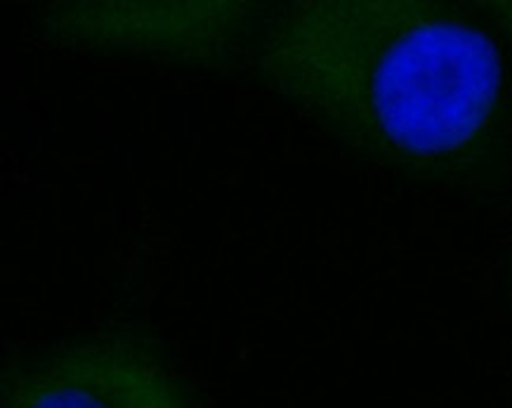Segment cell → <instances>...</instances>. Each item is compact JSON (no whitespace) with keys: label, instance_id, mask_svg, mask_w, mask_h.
<instances>
[{"label":"cell","instance_id":"277c9868","mask_svg":"<svg viewBox=\"0 0 512 408\" xmlns=\"http://www.w3.org/2000/svg\"><path fill=\"white\" fill-rule=\"evenodd\" d=\"M482 15L484 22L501 45L512 50V0H487V3H472Z\"/></svg>","mask_w":512,"mask_h":408},{"label":"cell","instance_id":"5b68a950","mask_svg":"<svg viewBox=\"0 0 512 408\" xmlns=\"http://www.w3.org/2000/svg\"><path fill=\"white\" fill-rule=\"evenodd\" d=\"M508 298L512 302V262H510V267H508Z\"/></svg>","mask_w":512,"mask_h":408},{"label":"cell","instance_id":"6da1fadb","mask_svg":"<svg viewBox=\"0 0 512 408\" xmlns=\"http://www.w3.org/2000/svg\"><path fill=\"white\" fill-rule=\"evenodd\" d=\"M251 71L354 161L477 201L512 189V74L475 5L279 3Z\"/></svg>","mask_w":512,"mask_h":408},{"label":"cell","instance_id":"7a4b0ae2","mask_svg":"<svg viewBox=\"0 0 512 408\" xmlns=\"http://www.w3.org/2000/svg\"><path fill=\"white\" fill-rule=\"evenodd\" d=\"M267 15L248 0H62L38 5L34 29L71 55L229 74L253 67Z\"/></svg>","mask_w":512,"mask_h":408},{"label":"cell","instance_id":"3957f363","mask_svg":"<svg viewBox=\"0 0 512 408\" xmlns=\"http://www.w3.org/2000/svg\"><path fill=\"white\" fill-rule=\"evenodd\" d=\"M3 408H194L147 338L104 331L10 361Z\"/></svg>","mask_w":512,"mask_h":408}]
</instances>
